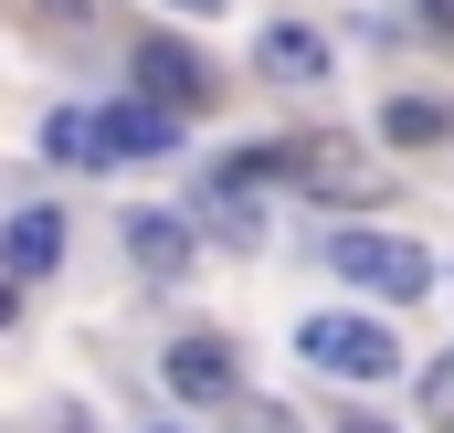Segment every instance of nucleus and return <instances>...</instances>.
Instances as JSON below:
<instances>
[{
    "instance_id": "obj_6",
    "label": "nucleus",
    "mask_w": 454,
    "mask_h": 433,
    "mask_svg": "<svg viewBox=\"0 0 454 433\" xmlns=\"http://www.w3.org/2000/svg\"><path fill=\"white\" fill-rule=\"evenodd\" d=\"M169 391L180 402H243V359H232L223 338H180L169 349Z\"/></svg>"
},
{
    "instance_id": "obj_14",
    "label": "nucleus",
    "mask_w": 454,
    "mask_h": 433,
    "mask_svg": "<svg viewBox=\"0 0 454 433\" xmlns=\"http://www.w3.org/2000/svg\"><path fill=\"white\" fill-rule=\"evenodd\" d=\"M21 318V275H11V264H0V327Z\"/></svg>"
},
{
    "instance_id": "obj_9",
    "label": "nucleus",
    "mask_w": 454,
    "mask_h": 433,
    "mask_svg": "<svg viewBox=\"0 0 454 433\" xmlns=\"http://www.w3.org/2000/svg\"><path fill=\"white\" fill-rule=\"evenodd\" d=\"M127 254H137L148 275H180V264H191V232H180V212H127Z\"/></svg>"
},
{
    "instance_id": "obj_3",
    "label": "nucleus",
    "mask_w": 454,
    "mask_h": 433,
    "mask_svg": "<svg viewBox=\"0 0 454 433\" xmlns=\"http://www.w3.org/2000/svg\"><path fill=\"white\" fill-rule=\"evenodd\" d=\"M296 349H307L317 370H339V381H391V370H402V338L380 318H307Z\"/></svg>"
},
{
    "instance_id": "obj_4",
    "label": "nucleus",
    "mask_w": 454,
    "mask_h": 433,
    "mask_svg": "<svg viewBox=\"0 0 454 433\" xmlns=\"http://www.w3.org/2000/svg\"><path fill=\"white\" fill-rule=\"evenodd\" d=\"M137 85H148V106H212V64L191 53V43H137Z\"/></svg>"
},
{
    "instance_id": "obj_1",
    "label": "nucleus",
    "mask_w": 454,
    "mask_h": 433,
    "mask_svg": "<svg viewBox=\"0 0 454 433\" xmlns=\"http://www.w3.org/2000/svg\"><path fill=\"white\" fill-rule=\"evenodd\" d=\"M254 191H307V201H328V212H370L391 180H380V159L359 148V138H254L243 159H232Z\"/></svg>"
},
{
    "instance_id": "obj_16",
    "label": "nucleus",
    "mask_w": 454,
    "mask_h": 433,
    "mask_svg": "<svg viewBox=\"0 0 454 433\" xmlns=\"http://www.w3.org/2000/svg\"><path fill=\"white\" fill-rule=\"evenodd\" d=\"M339 433H391V423H370V413H348V423H339Z\"/></svg>"
},
{
    "instance_id": "obj_15",
    "label": "nucleus",
    "mask_w": 454,
    "mask_h": 433,
    "mask_svg": "<svg viewBox=\"0 0 454 433\" xmlns=\"http://www.w3.org/2000/svg\"><path fill=\"white\" fill-rule=\"evenodd\" d=\"M169 11H191V21H212V11H223V0H169Z\"/></svg>"
},
{
    "instance_id": "obj_8",
    "label": "nucleus",
    "mask_w": 454,
    "mask_h": 433,
    "mask_svg": "<svg viewBox=\"0 0 454 433\" xmlns=\"http://www.w3.org/2000/svg\"><path fill=\"white\" fill-rule=\"evenodd\" d=\"M0 264L11 275H53L64 264V212H11L0 222Z\"/></svg>"
},
{
    "instance_id": "obj_2",
    "label": "nucleus",
    "mask_w": 454,
    "mask_h": 433,
    "mask_svg": "<svg viewBox=\"0 0 454 433\" xmlns=\"http://www.w3.org/2000/svg\"><path fill=\"white\" fill-rule=\"evenodd\" d=\"M328 264H339L348 286L391 296V307L434 296V254H423V243H402V232H328Z\"/></svg>"
},
{
    "instance_id": "obj_13",
    "label": "nucleus",
    "mask_w": 454,
    "mask_h": 433,
    "mask_svg": "<svg viewBox=\"0 0 454 433\" xmlns=\"http://www.w3.org/2000/svg\"><path fill=\"white\" fill-rule=\"evenodd\" d=\"M32 21H53V32H74V21H85V0H32Z\"/></svg>"
},
{
    "instance_id": "obj_12",
    "label": "nucleus",
    "mask_w": 454,
    "mask_h": 433,
    "mask_svg": "<svg viewBox=\"0 0 454 433\" xmlns=\"http://www.w3.org/2000/svg\"><path fill=\"white\" fill-rule=\"evenodd\" d=\"M423 402H434V423L454 433V359H434V370H423Z\"/></svg>"
},
{
    "instance_id": "obj_7",
    "label": "nucleus",
    "mask_w": 454,
    "mask_h": 433,
    "mask_svg": "<svg viewBox=\"0 0 454 433\" xmlns=\"http://www.w3.org/2000/svg\"><path fill=\"white\" fill-rule=\"evenodd\" d=\"M254 64H264L275 85H317V75H328V32H307V21H264Z\"/></svg>"
},
{
    "instance_id": "obj_5",
    "label": "nucleus",
    "mask_w": 454,
    "mask_h": 433,
    "mask_svg": "<svg viewBox=\"0 0 454 433\" xmlns=\"http://www.w3.org/2000/svg\"><path fill=\"white\" fill-rule=\"evenodd\" d=\"M85 116H96V159H169L180 148L169 106H85Z\"/></svg>"
},
{
    "instance_id": "obj_10",
    "label": "nucleus",
    "mask_w": 454,
    "mask_h": 433,
    "mask_svg": "<svg viewBox=\"0 0 454 433\" xmlns=\"http://www.w3.org/2000/svg\"><path fill=\"white\" fill-rule=\"evenodd\" d=\"M43 148H53L64 169H106V159H96V116H85V106H53V127H43Z\"/></svg>"
},
{
    "instance_id": "obj_11",
    "label": "nucleus",
    "mask_w": 454,
    "mask_h": 433,
    "mask_svg": "<svg viewBox=\"0 0 454 433\" xmlns=\"http://www.w3.org/2000/svg\"><path fill=\"white\" fill-rule=\"evenodd\" d=\"M391 138H402V148H423V138H454V116L423 106V96H402V106H391Z\"/></svg>"
}]
</instances>
